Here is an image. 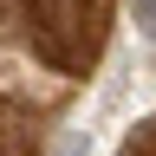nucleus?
Returning <instances> with one entry per match:
<instances>
[{"mask_svg":"<svg viewBox=\"0 0 156 156\" xmlns=\"http://www.w3.org/2000/svg\"><path fill=\"white\" fill-rule=\"evenodd\" d=\"M13 13H20V33H26V46L39 52L46 72L72 78L98 58V39H104L98 0H13Z\"/></svg>","mask_w":156,"mask_h":156,"instance_id":"nucleus-1","label":"nucleus"},{"mask_svg":"<svg viewBox=\"0 0 156 156\" xmlns=\"http://www.w3.org/2000/svg\"><path fill=\"white\" fill-rule=\"evenodd\" d=\"M58 156H85V136H72V143H65V150H58Z\"/></svg>","mask_w":156,"mask_h":156,"instance_id":"nucleus-4","label":"nucleus"},{"mask_svg":"<svg viewBox=\"0 0 156 156\" xmlns=\"http://www.w3.org/2000/svg\"><path fill=\"white\" fill-rule=\"evenodd\" d=\"M136 7V26H143V39H156V0H130Z\"/></svg>","mask_w":156,"mask_h":156,"instance_id":"nucleus-3","label":"nucleus"},{"mask_svg":"<svg viewBox=\"0 0 156 156\" xmlns=\"http://www.w3.org/2000/svg\"><path fill=\"white\" fill-rule=\"evenodd\" d=\"M52 85H65V78H52L39 65V52L26 46V33H20L13 0H0V91L7 98H58Z\"/></svg>","mask_w":156,"mask_h":156,"instance_id":"nucleus-2","label":"nucleus"}]
</instances>
